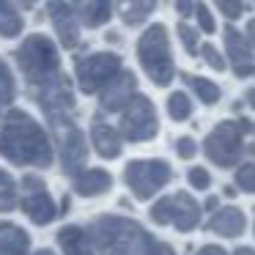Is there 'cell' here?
I'll use <instances>...</instances> for the list:
<instances>
[{
  "label": "cell",
  "mask_w": 255,
  "mask_h": 255,
  "mask_svg": "<svg viewBox=\"0 0 255 255\" xmlns=\"http://www.w3.org/2000/svg\"><path fill=\"white\" fill-rule=\"evenodd\" d=\"M167 113H170L173 121H187V118L192 116V102H189V96L184 94V91L170 94V99H167Z\"/></svg>",
  "instance_id": "24"
},
{
  "label": "cell",
  "mask_w": 255,
  "mask_h": 255,
  "mask_svg": "<svg viewBox=\"0 0 255 255\" xmlns=\"http://www.w3.org/2000/svg\"><path fill=\"white\" fill-rule=\"evenodd\" d=\"M244 225H247V222H244V211L236 209V206H225V209H220L214 217H211V222H209L211 231L220 233V236H225V239L242 236Z\"/></svg>",
  "instance_id": "16"
},
{
  "label": "cell",
  "mask_w": 255,
  "mask_h": 255,
  "mask_svg": "<svg viewBox=\"0 0 255 255\" xmlns=\"http://www.w3.org/2000/svg\"><path fill=\"white\" fill-rule=\"evenodd\" d=\"M134 88H137V80H134V74L132 72H118V77L113 80V83H107L105 85V91L99 94V99H102V110H107V113H121L124 107L129 105V102L134 99Z\"/></svg>",
  "instance_id": "14"
},
{
  "label": "cell",
  "mask_w": 255,
  "mask_h": 255,
  "mask_svg": "<svg viewBox=\"0 0 255 255\" xmlns=\"http://www.w3.org/2000/svg\"><path fill=\"white\" fill-rule=\"evenodd\" d=\"M225 52L236 77H255V55L250 41L236 28H225Z\"/></svg>",
  "instance_id": "13"
},
{
  "label": "cell",
  "mask_w": 255,
  "mask_h": 255,
  "mask_svg": "<svg viewBox=\"0 0 255 255\" xmlns=\"http://www.w3.org/2000/svg\"><path fill=\"white\" fill-rule=\"evenodd\" d=\"M50 17H52V25L58 30V39H61L63 47H77L80 44V22H77V14H74L72 6L66 3H50Z\"/></svg>",
  "instance_id": "15"
},
{
  "label": "cell",
  "mask_w": 255,
  "mask_h": 255,
  "mask_svg": "<svg viewBox=\"0 0 255 255\" xmlns=\"http://www.w3.org/2000/svg\"><path fill=\"white\" fill-rule=\"evenodd\" d=\"M137 58L143 63V72L148 74L151 83L170 85L173 80V55H170V39H167L165 25H151L137 41Z\"/></svg>",
  "instance_id": "3"
},
{
  "label": "cell",
  "mask_w": 255,
  "mask_h": 255,
  "mask_svg": "<svg viewBox=\"0 0 255 255\" xmlns=\"http://www.w3.org/2000/svg\"><path fill=\"white\" fill-rule=\"evenodd\" d=\"M118 72H121V58L116 52H94L77 61V83L85 94H102L105 85L118 77Z\"/></svg>",
  "instance_id": "8"
},
{
  "label": "cell",
  "mask_w": 255,
  "mask_h": 255,
  "mask_svg": "<svg viewBox=\"0 0 255 255\" xmlns=\"http://www.w3.org/2000/svg\"><path fill=\"white\" fill-rule=\"evenodd\" d=\"M178 36H181V41H184V50H187L189 55H198V52H200V47H198V33H195V30L189 28L187 22L178 25Z\"/></svg>",
  "instance_id": "29"
},
{
  "label": "cell",
  "mask_w": 255,
  "mask_h": 255,
  "mask_svg": "<svg viewBox=\"0 0 255 255\" xmlns=\"http://www.w3.org/2000/svg\"><path fill=\"white\" fill-rule=\"evenodd\" d=\"M91 247L99 255H143L148 247V236L134 220L127 217H99L88 228Z\"/></svg>",
  "instance_id": "2"
},
{
  "label": "cell",
  "mask_w": 255,
  "mask_h": 255,
  "mask_svg": "<svg viewBox=\"0 0 255 255\" xmlns=\"http://www.w3.org/2000/svg\"><path fill=\"white\" fill-rule=\"evenodd\" d=\"M220 11L225 14L228 19H236V17H242L244 6H242V3H228V0H222V3H220Z\"/></svg>",
  "instance_id": "34"
},
{
  "label": "cell",
  "mask_w": 255,
  "mask_h": 255,
  "mask_svg": "<svg viewBox=\"0 0 255 255\" xmlns=\"http://www.w3.org/2000/svg\"><path fill=\"white\" fill-rule=\"evenodd\" d=\"M36 255H55V253H50V250H39Z\"/></svg>",
  "instance_id": "41"
},
{
  "label": "cell",
  "mask_w": 255,
  "mask_h": 255,
  "mask_svg": "<svg viewBox=\"0 0 255 255\" xmlns=\"http://www.w3.org/2000/svg\"><path fill=\"white\" fill-rule=\"evenodd\" d=\"M52 127L58 129V140H61V159H63V170L72 178H77L85 167V159H88V143H85V134L77 124L69 116L61 118H50Z\"/></svg>",
  "instance_id": "9"
},
{
  "label": "cell",
  "mask_w": 255,
  "mask_h": 255,
  "mask_svg": "<svg viewBox=\"0 0 255 255\" xmlns=\"http://www.w3.org/2000/svg\"><path fill=\"white\" fill-rule=\"evenodd\" d=\"M19 30H22V17H19V11L11 3H3V0H0V36H3V39H14V36H19Z\"/></svg>",
  "instance_id": "21"
},
{
  "label": "cell",
  "mask_w": 255,
  "mask_h": 255,
  "mask_svg": "<svg viewBox=\"0 0 255 255\" xmlns=\"http://www.w3.org/2000/svg\"><path fill=\"white\" fill-rule=\"evenodd\" d=\"M187 85L198 94V99L203 102V105H214V102H220V88H217L211 80H206V77H187Z\"/></svg>",
  "instance_id": "23"
},
{
  "label": "cell",
  "mask_w": 255,
  "mask_h": 255,
  "mask_svg": "<svg viewBox=\"0 0 255 255\" xmlns=\"http://www.w3.org/2000/svg\"><path fill=\"white\" fill-rule=\"evenodd\" d=\"M17 63L25 72V77L33 85L50 80L52 74H58V50L47 36L36 33L28 36L22 41V47L17 50Z\"/></svg>",
  "instance_id": "4"
},
{
  "label": "cell",
  "mask_w": 255,
  "mask_h": 255,
  "mask_svg": "<svg viewBox=\"0 0 255 255\" xmlns=\"http://www.w3.org/2000/svg\"><path fill=\"white\" fill-rule=\"evenodd\" d=\"M178 11L187 14V11H192V6H187V3H178Z\"/></svg>",
  "instance_id": "40"
},
{
  "label": "cell",
  "mask_w": 255,
  "mask_h": 255,
  "mask_svg": "<svg viewBox=\"0 0 255 255\" xmlns=\"http://www.w3.org/2000/svg\"><path fill=\"white\" fill-rule=\"evenodd\" d=\"M0 154L14 165L47 167L52 162V145L47 132L22 110H8L0 127Z\"/></svg>",
  "instance_id": "1"
},
{
  "label": "cell",
  "mask_w": 255,
  "mask_h": 255,
  "mask_svg": "<svg viewBox=\"0 0 255 255\" xmlns=\"http://www.w3.org/2000/svg\"><path fill=\"white\" fill-rule=\"evenodd\" d=\"M143 255H176V253H173L165 242H148V247H145Z\"/></svg>",
  "instance_id": "35"
},
{
  "label": "cell",
  "mask_w": 255,
  "mask_h": 255,
  "mask_svg": "<svg viewBox=\"0 0 255 255\" xmlns=\"http://www.w3.org/2000/svg\"><path fill=\"white\" fill-rule=\"evenodd\" d=\"M91 140H94V148L99 156H105V159H116L118 154H121V134H118V129L107 127V124H94V129H91Z\"/></svg>",
  "instance_id": "17"
},
{
  "label": "cell",
  "mask_w": 255,
  "mask_h": 255,
  "mask_svg": "<svg viewBox=\"0 0 255 255\" xmlns=\"http://www.w3.org/2000/svg\"><path fill=\"white\" fill-rule=\"evenodd\" d=\"M176 151H178V156L189 159V156L198 154V145H195V140H192V137H178V140H176Z\"/></svg>",
  "instance_id": "33"
},
{
  "label": "cell",
  "mask_w": 255,
  "mask_h": 255,
  "mask_svg": "<svg viewBox=\"0 0 255 255\" xmlns=\"http://www.w3.org/2000/svg\"><path fill=\"white\" fill-rule=\"evenodd\" d=\"M156 110L145 96H134L127 107L121 110V140H132V143H145V140L156 137Z\"/></svg>",
  "instance_id": "6"
},
{
  "label": "cell",
  "mask_w": 255,
  "mask_h": 255,
  "mask_svg": "<svg viewBox=\"0 0 255 255\" xmlns=\"http://www.w3.org/2000/svg\"><path fill=\"white\" fill-rule=\"evenodd\" d=\"M11 99H14V77L6 63L0 61V102H11Z\"/></svg>",
  "instance_id": "28"
},
{
  "label": "cell",
  "mask_w": 255,
  "mask_h": 255,
  "mask_svg": "<svg viewBox=\"0 0 255 255\" xmlns=\"http://www.w3.org/2000/svg\"><path fill=\"white\" fill-rule=\"evenodd\" d=\"M36 99H39V105L47 110V116H50V118L69 116V110L74 107L72 85H69V80L63 77L61 72L36 85Z\"/></svg>",
  "instance_id": "12"
},
{
  "label": "cell",
  "mask_w": 255,
  "mask_h": 255,
  "mask_svg": "<svg viewBox=\"0 0 255 255\" xmlns=\"http://www.w3.org/2000/svg\"><path fill=\"white\" fill-rule=\"evenodd\" d=\"M189 184H192L195 189H209L211 187L209 170H203V167H192V170H189Z\"/></svg>",
  "instance_id": "32"
},
{
  "label": "cell",
  "mask_w": 255,
  "mask_h": 255,
  "mask_svg": "<svg viewBox=\"0 0 255 255\" xmlns=\"http://www.w3.org/2000/svg\"><path fill=\"white\" fill-rule=\"evenodd\" d=\"M233 255H255V250H250V247H239Z\"/></svg>",
  "instance_id": "38"
},
{
  "label": "cell",
  "mask_w": 255,
  "mask_h": 255,
  "mask_svg": "<svg viewBox=\"0 0 255 255\" xmlns=\"http://www.w3.org/2000/svg\"><path fill=\"white\" fill-rule=\"evenodd\" d=\"M200 55H203V61L209 63L211 69H217V72H222V69H225V58L217 52L214 44H203V47H200Z\"/></svg>",
  "instance_id": "30"
},
{
  "label": "cell",
  "mask_w": 255,
  "mask_h": 255,
  "mask_svg": "<svg viewBox=\"0 0 255 255\" xmlns=\"http://www.w3.org/2000/svg\"><path fill=\"white\" fill-rule=\"evenodd\" d=\"M198 255H225V250H222V247H214V244H211V247H203Z\"/></svg>",
  "instance_id": "36"
},
{
  "label": "cell",
  "mask_w": 255,
  "mask_h": 255,
  "mask_svg": "<svg viewBox=\"0 0 255 255\" xmlns=\"http://www.w3.org/2000/svg\"><path fill=\"white\" fill-rule=\"evenodd\" d=\"M124 176H127V187L132 189L134 198L145 200L170 181V165L165 159H137L129 162Z\"/></svg>",
  "instance_id": "7"
},
{
  "label": "cell",
  "mask_w": 255,
  "mask_h": 255,
  "mask_svg": "<svg viewBox=\"0 0 255 255\" xmlns=\"http://www.w3.org/2000/svg\"><path fill=\"white\" fill-rule=\"evenodd\" d=\"M247 41H250V47L255 50V19L247 25Z\"/></svg>",
  "instance_id": "37"
},
{
  "label": "cell",
  "mask_w": 255,
  "mask_h": 255,
  "mask_svg": "<svg viewBox=\"0 0 255 255\" xmlns=\"http://www.w3.org/2000/svg\"><path fill=\"white\" fill-rule=\"evenodd\" d=\"M247 127H250L247 121H222L220 127H214V132L203 143L206 156L220 167H233L242 156Z\"/></svg>",
  "instance_id": "5"
},
{
  "label": "cell",
  "mask_w": 255,
  "mask_h": 255,
  "mask_svg": "<svg viewBox=\"0 0 255 255\" xmlns=\"http://www.w3.org/2000/svg\"><path fill=\"white\" fill-rule=\"evenodd\" d=\"M113 187V178L107 170H83L77 178H74V189L80 195H102Z\"/></svg>",
  "instance_id": "20"
},
{
  "label": "cell",
  "mask_w": 255,
  "mask_h": 255,
  "mask_svg": "<svg viewBox=\"0 0 255 255\" xmlns=\"http://www.w3.org/2000/svg\"><path fill=\"white\" fill-rule=\"evenodd\" d=\"M236 184L242 192H255V165L250 162V165H242L236 170Z\"/></svg>",
  "instance_id": "27"
},
{
  "label": "cell",
  "mask_w": 255,
  "mask_h": 255,
  "mask_svg": "<svg viewBox=\"0 0 255 255\" xmlns=\"http://www.w3.org/2000/svg\"><path fill=\"white\" fill-rule=\"evenodd\" d=\"M58 242H61L63 255H96L94 247L88 242V233L77 225H69L58 233Z\"/></svg>",
  "instance_id": "19"
},
{
  "label": "cell",
  "mask_w": 255,
  "mask_h": 255,
  "mask_svg": "<svg viewBox=\"0 0 255 255\" xmlns=\"http://www.w3.org/2000/svg\"><path fill=\"white\" fill-rule=\"evenodd\" d=\"M30 239L19 225L0 222V255H28Z\"/></svg>",
  "instance_id": "18"
},
{
  "label": "cell",
  "mask_w": 255,
  "mask_h": 255,
  "mask_svg": "<svg viewBox=\"0 0 255 255\" xmlns=\"http://www.w3.org/2000/svg\"><path fill=\"white\" fill-rule=\"evenodd\" d=\"M192 11H195V19H198L200 30H203V33H214L217 25H214V19H211L209 8H206V6H192Z\"/></svg>",
  "instance_id": "31"
},
{
  "label": "cell",
  "mask_w": 255,
  "mask_h": 255,
  "mask_svg": "<svg viewBox=\"0 0 255 255\" xmlns=\"http://www.w3.org/2000/svg\"><path fill=\"white\" fill-rule=\"evenodd\" d=\"M247 102H250V107L255 110V88H253V91H247Z\"/></svg>",
  "instance_id": "39"
},
{
  "label": "cell",
  "mask_w": 255,
  "mask_h": 255,
  "mask_svg": "<svg viewBox=\"0 0 255 255\" xmlns=\"http://www.w3.org/2000/svg\"><path fill=\"white\" fill-rule=\"evenodd\" d=\"M253 154H255V143H253Z\"/></svg>",
  "instance_id": "42"
},
{
  "label": "cell",
  "mask_w": 255,
  "mask_h": 255,
  "mask_svg": "<svg viewBox=\"0 0 255 255\" xmlns=\"http://www.w3.org/2000/svg\"><path fill=\"white\" fill-rule=\"evenodd\" d=\"M151 11H154V3H127V6L121 8L124 19H127L129 25H140Z\"/></svg>",
  "instance_id": "26"
},
{
  "label": "cell",
  "mask_w": 255,
  "mask_h": 255,
  "mask_svg": "<svg viewBox=\"0 0 255 255\" xmlns=\"http://www.w3.org/2000/svg\"><path fill=\"white\" fill-rule=\"evenodd\" d=\"M17 206V184L6 170H0V211H11Z\"/></svg>",
  "instance_id": "25"
},
{
  "label": "cell",
  "mask_w": 255,
  "mask_h": 255,
  "mask_svg": "<svg viewBox=\"0 0 255 255\" xmlns=\"http://www.w3.org/2000/svg\"><path fill=\"white\" fill-rule=\"evenodd\" d=\"M80 14H83V22L91 25V28H99L102 22H107L113 14L110 3H102V0H96V3H85V6H80Z\"/></svg>",
  "instance_id": "22"
},
{
  "label": "cell",
  "mask_w": 255,
  "mask_h": 255,
  "mask_svg": "<svg viewBox=\"0 0 255 255\" xmlns=\"http://www.w3.org/2000/svg\"><path fill=\"white\" fill-rule=\"evenodd\" d=\"M151 220L159 225H176V231H192L198 228L200 220V206L195 203V198H189L187 192H176L162 198L159 203H154L151 209Z\"/></svg>",
  "instance_id": "10"
},
{
  "label": "cell",
  "mask_w": 255,
  "mask_h": 255,
  "mask_svg": "<svg viewBox=\"0 0 255 255\" xmlns=\"http://www.w3.org/2000/svg\"><path fill=\"white\" fill-rule=\"evenodd\" d=\"M22 211L36 222V225H47V222L55 220L58 214V206L55 200L50 198L44 181L36 176L22 178Z\"/></svg>",
  "instance_id": "11"
}]
</instances>
